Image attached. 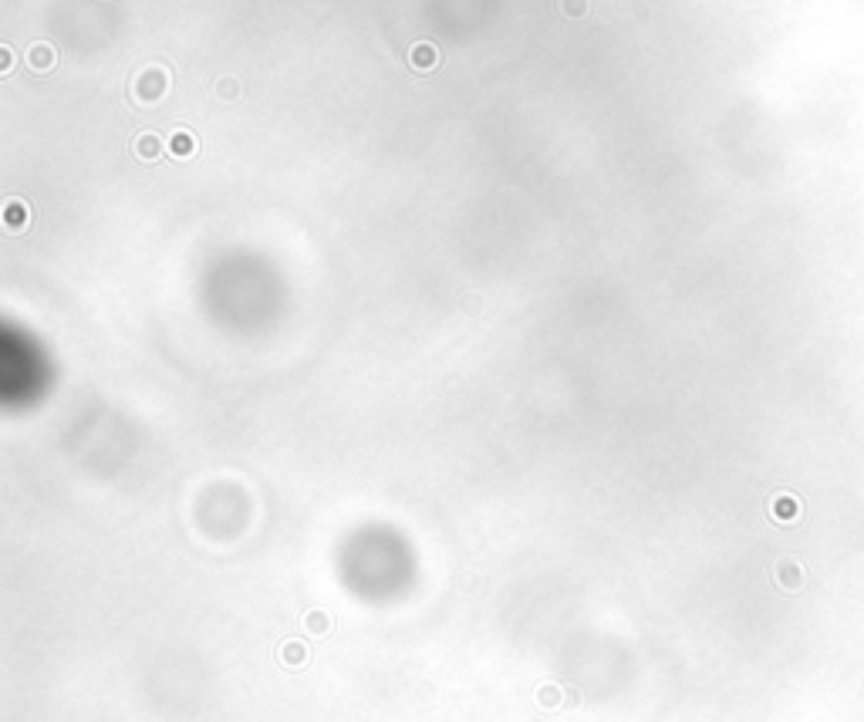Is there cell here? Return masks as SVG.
<instances>
[{
    "label": "cell",
    "mask_w": 864,
    "mask_h": 722,
    "mask_svg": "<svg viewBox=\"0 0 864 722\" xmlns=\"http://www.w3.org/2000/svg\"><path fill=\"white\" fill-rule=\"evenodd\" d=\"M10 71H14V47H10V44H3V47H0V74L7 78Z\"/></svg>",
    "instance_id": "cell-9"
},
{
    "label": "cell",
    "mask_w": 864,
    "mask_h": 722,
    "mask_svg": "<svg viewBox=\"0 0 864 722\" xmlns=\"http://www.w3.org/2000/svg\"><path fill=\"white\" fill-rule=\"evenodd\" d=\"M162 149H166V139L159 135V132H139L132 139V155L135 159H142V162H155L159 155H162Z\"/></svg>",
    "instance_id": "cell-5"
},
{
    "label": "cell",
    "mask_w": 864,
    "mask_h": 722,
    "mask_svg": "<svg viewBox=\"0 0 864 722\" xmlns=\"http://www.w3.org/2000/svg\"><path fill=\"white\" fill-rule=\"evenodd\" d=\"M24 61H27V68H31V71H38V74H47V71H54V68H58V51H54V44L38 41V44H31V47H27Z\"/></svg>",
    "instance_id": "cell-4"
},
{
    "label": "cell",
    "mask_w": 864,
    "mask_h": 722,
    "mask_svg": "<svg viewBox=\"0 0 864 722\" xmlns=\"http://www.w3.org/2000/svg\"><path fill=\"white\" fill-rule=\"evenodd\" d=\"M308 618H311V621H308V625H311V631H324V628H328V614L314 611V614H308Z\"/></svg>",
    "instance_id": "cell-10"
},
{
    "label": "cell",
    "mask_w": 864,
    "mask_h": 722,
    "mask_svg": "<svg viewBox=\"0 0 864 722\" xmlns=\"http://www.w3.org/2000/svg\"><path fill=\"white\" fill-rule=\"evenodd\" d=\"M409 65L422 71V74H429V71H436L439 68V47L432 41H416L409 47Z\"/></svg>",
    "instance_id": "cell-6"
},
{
    "label": "cell",
    "mask_w": 864,
    "mask_h": 722,
    "mask_svg": "<svg viewBox=\"0 0 864 722\" xmlns=\"http://www.w3.org/2000/svg\"><path fill=\"white\" fill-rule=\"evenodd\" d=\"M196 149H200V139H196V132H189V129H182V125H176V129H169L166 132V152L173 155V159H193L196 155Z\"/></svg>",
    "instance_id": "cell-2"
},
{
    "label": "cell",
    "mask_w": 864,
    "mask_h": 722,
    "mask_svg": "<svg viewBox=\"0 0 864 722\" xmlns=\"http://www.w3.org/2000/svg\"><path fill=\"white\" fill-rule=\"evenodd\" d=\"M0 217H3V230H7V233H24V230L31 226V206H27L24 199L10 196L7 203H3Z\"/></svg>",
    "instance_id": "cell-3"
},
{
    "label": "cell",
    "mask_w": 864,
    "mask_h": 722,
    "mask_svg": "<svg viewBox=\"0 0 864 722\" xmlns=\"http://www.w3.org/2000/svg\"><path fill=\"white\" fill-rule=\"evenodd\" d=\"M560 14L571 21H581L588 14V0H560Z\"/></svg>",
    "instance_id": "cell-8"
},
{
    "label": "cell",
    "mask_w": 864,
    "mask_h": 722,
    "mask_svg": "<svg viewBox=\"0 0 864 722\" xmlns=\"http://www.w3.org/2000/svg\"><path fill=\"white\" fill-rule=\"evenodd\" d=\"M217 95H220L223 102H237V98H240V81L230 78V74H226V78H217Z\"/></svg>",
    "instance_id": "cell-7"
},
{
    "label": "cell",
    "mask_w": 864,
    "mask_h": 722,
    "mask_svg": "<svg viewBox=\"0 0 864 722\" xmlns=\"http://www.w3.org/2000/svg\"><path fill=\"white\" fill-rule=\"evenodd\" d=\"M169 85H173L169 68L166 65H146L132 78V102L139 105V109H152V105H159V102L169 95Z\"/></svg>",
    "instance_id": "cell-1"
}]
</instances>
